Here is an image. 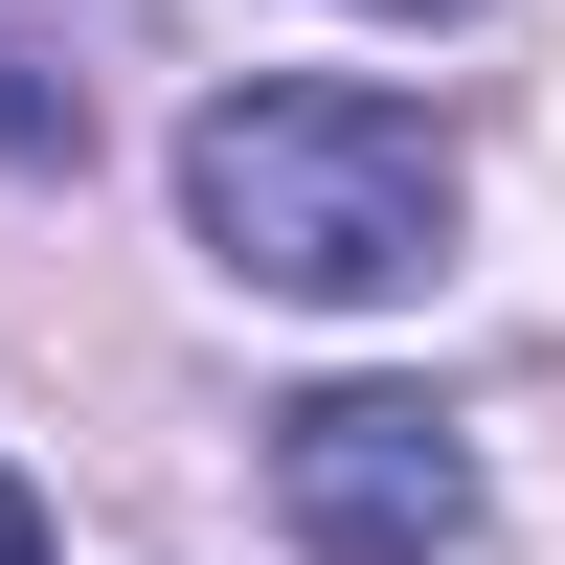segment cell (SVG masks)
Wrapping results in <instances>:
<instances>
[{
	"label": "cell",
	"mask_w": 565,
	"mask_h": 565,
	"mask_svg": "<svg viewBox=\"0 0 565 565\" xmlns=\"http://www.w3.org/2000/svg\"><path fill=\"white\" fill-rule=\"evenodd\" d=\"M452 136L362 68H249L181 114V226H204L226 295H295V317H407L452 271Z\"/></svg>",
	"instance_id": "1"
},
{
	"label": "cell",
	"mask_w": 565,
	"mask_h": 565,
	"mask_svg": "<svg viewBox=\"0 0 565 565\" xmlns=\"http://www.w3.org/2000/svg\"><path fill=\"white\" fill-rule=\"evenodd\" d=\"M271 521H295V565H476V430H452L430 385H295L271 407Z\"/></svg>",
	"instance_id": "2"
},
{
	"label": "cell",
	"mask_w": 565,
	"mask_h": 565,
	"mask_svg": "<svg viewBox=\"0 0 565 565\" xmlns=\"http://www.w3.org/2000/svg\"><path fill=\"white\" fill-rule=\"evenodd\" d=\"M68 159H90V68H45L0 23V181H68Z\"/></svg>",
	"instance_id": "3"
},
{
	"label": "cell",
	"mask_w": 565,
	"mask_h": 565,
	"mask_svg": "<svg viewBox=\"0 0 565 565\" xmlns=\"http://www.w3.org/2000/svg\"><path fill=\"white\" fill-rule=\"evenodd\" d=\"M0 565H45V498H23V476H0Z\"/></svg>",
	"instance_id": "4"
},
{
	"label": "cell",
	"mask_w": 565,
	"mask_h": 565,
	"mask_svg": "<svg viewBox=\"0 0 565 565\" xmlns=\"http://www.w3.org/2000/svg\"><path fill=\"white\" fill-rule=\"evenodd\" d=\"M362 23H476V0H362Z\"/></svg>",
	"instance_id": "5"
}]
</instances>
